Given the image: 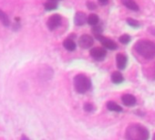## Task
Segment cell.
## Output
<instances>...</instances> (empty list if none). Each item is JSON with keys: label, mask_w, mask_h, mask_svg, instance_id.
Wrapping results in <instances>:
<instances>
[{"label": "cell", "mask_w": 155, "mask_h": 140, "mask_svg": "<svg viewBox=\"0 0 155 140\" xmlns=\"http://www.w3.org/2000/svg\"><path fill=\"white\" fill-rule=\"evenodd\" d=\"M125 136L127 140H148L149 131L143 125L134 124L127 128Z\"/></svg>", "instance_id": "obj_1"}, {"label": "cell", "mask_w": 155, "mask_h": 140, "mask_svg": "<svg viewBox=\"0 0 155 140\" xmlns=\"http://www.w3.org/2000/svg\"><path fill=\"white\" fill-rule=\"evenodd\" d=\"M135 50L143 58L150 60L155 57V43L150 40H140L135 44Z\"/></svg>", "instance_id": "obj_2"}, {"label": "cell", "mask_w": 155, "mask_h": 140, "mask_svg": "<svg viewBox=\"0 0 155 140\" xmlns=\"http://www.w3.org/2000/svg\"><path fill=\"white\" fill-rule=\"evenodd\" d=\"M91 80L84 74H78L74 78V86L78 93L85 94L91 88Z\"/></svg>", "instance_id": "obj_3"}, {"label": "cell", "mask_w": 155, "mask_h": 140, "mask_svg": "<svg viewBox=\"0 0 155 140\" xmlns=\"http://www.w3.org/2000/svg\"><path fill=\"white\" fill-rule=\"evenodd\" d=\"M95 37H96V39H97L100 42H101V44H102L105 48H107V49H109V50H116V49L118 48L117 44H116L113 40H111V39H108V38L102 36L101 34V35H97V36H95Z\"/></svg>", "instance_id": "obj_4"}, {"label": "cell", "mask_w": 155, "mask_h": 140, "mask_svg": "<svg viewBox=\"0 0 155 140\" xmlns=\"http://www.w3.org/2000/svg\"><path fill=\"white\" fill-rule=\"evenodd\" d=\"M61 20H62L61 17L59 15H58V14H55V15L51 16L48 19V23H47L48 24V28L50 30H54V29H58L60 26V24H61Z\"/></svg>", "instance_id": "obj_5"}, {"label": "cell", "mask_w": 155, "mask_h": 140, "mask_svg": "<svg viewBox=\"0 0 155 140\" xmlns=\"http://www.w3.org/2000/svg\"><path fill=\"white\" fill-rule=\"evenodd\" d=\"M94 44V39L90 35H82L79 39V45L82 49H90Z\"/></svg>", "instance_id": "obj_6"}, {"label": "cell", "mask_w": 155, "mask_h": 140, "mask_svg": "<svg viewBox=\"0 0 155 140\" xmlns=\"http://www.w3.org/2000/svg\"><path fill=\"white\" fill-rule=\"evenodd\" d=\"M106 54H107V51L103 48H93L91 50V55L92 56V58H94L95 60H103L105 58Z\"/></svg>", "instance_id": "obj_7"}, {"label": "cell", "mask_w": 155, "mask_h": 140, "mask_svg": "<svg viewBox=\"0 0 155 140\" xmlns=\"http://www.w3.org/2000/svg\"><path fill=\"white\" fill-rule=\"evenodd\" d=\"M88 21V17L83 12H77L74 17V23L77 26H83Z\"/></svg>", "instance_id": "obj_8"}, {"label": "cell", "mask_w": 155, "mask_h": 140, "mask_svg": "<svg viewBox=\"0 0 155 140\" xmlns=\"http://www.w3.org/2000/svg\"><path fill=\"white\" fill-rule=\"evenodd\" d=\"M116 64H117V67L120 70H124L126 65H127V57L122 53L117 54V56H116Z\"/></svg>", "instance_id": "obj_9"}, {"label": "cell", "mask_w": 155, "mask_h": 140, "mask_svg": "<svg viewBox=\"0 0 155 140\" xmlns=\"http://www.w3.org/2000/svg\"><path fill=\"white\" fill-rule=\"evenodd\" d=\"M121 100H122L123 104H125L127 106H132L136 104V98L132 94H124L121 97Z\"/></svg>", "instance_id": "obj_10"}, {"label": "cell", "mask_w": 155, "mask_h": 140, "mask_svg": "<svg viewBox=\"0 0 155 140\" xmlns=\"http://www.w3.org/2000/svg\"><path fill=\"white\" fill-rule=\"evenodd\" d=\"M121 3L124 7H126L127 9L130 10H133V11L139 10V6L137 5V3L134 0H121Z\"/></svg>", "instance_id": "obj_11"}, {"label": "cell", "mask_w": 155, "mask_h": 140, "mask_svg": "<svg viewBox=\"0 0 155 140\" xmlns=\"http://www.w3.org/2000/svg\"><path fill=\"white\" fill-rule=\"evenodd\" d=\"M59 2V0H48L45 3V9L48 11L54 10L58 8V3Z\"/></svg>", "instance_id": "obj_12"}, {"label": "cell", "mask_w": 155, "mask_h": 140, "mask_svg": "<svg viewBox=\"0 0 155 140\" xmlns=\"http://www.w3.org/2000/svg\"><path fill=\"white\" fill-rule=\"evenodd\" d=\"M63 46L68 51H73L76 50V43L71 39H66L63 42Z\"/></svg>", "instance_id": "obj_13"}, {"label": "cell", "mask_w": 155, "mask_h": 140, "mask_svg": "<svg viewBox=\"0 0 155 140\" xmlns=\"http://www.w3.org/2000/svg\"><path fill=\"white\" fill-rule=\"evenodd\" d=\"M107 108L110 110V111H112V112H117V113H120L122 111V108L120 107V105H119L118 104H116L115 102H108L107 104Z\"/></svg>", "instance_id": "obj_14"}, {"label": "cell", "mask_w": 155, "mask_h": 140, "mask_svg": "<svg viewBox=\"0 0 155 140\" xmlns=\"http://www.w3.org/2000/svg\"><path fill=\"white\" fill-rule=\"evenodd\" d=\"M111 80L114 84H121L123 81H124V78L122 76V74L119 72H114L111 75Z\"/></svg>", "instance_id": "obj_15"}, {"label": "cell", "mask_w": 155, "mask_h": 140, "mask_svg": "<svg viewBox=\"0 0 155 140\" xmlns=\"http://www.w3.org/2000/svg\"><path fill=\"white\" fill-rule=\"evenodd\" d=\"M0 21H1L2 24L6 27H8L10 25V20H9L8 15L5 12H3L1 9H0Z\"/></svg>", "instance_id": "obj_16"}, {"label": "cell", "mask_w": 155, "mask_h": 140, "mask_svg": "<svg viewBox=\"0 0 155 140\" xmlns=\"http://www.w3.org/2000/svg\"><path fill=\"white\" fill-rule=\"evenodd\" d=\"M99 20H100V19H99V17H98L96 14H91V15L88 17V21H87V23L90 24V25H91V26H95V25H98Z\"/></svg>", "instance_id": "obj_17"}, {"label": "cell", "mask_w": 155, "mask_h": 140, "mask_svg": "<svg viewBox=\"0 0 155 140\" xmlns=\"http://www.w3.org/2000/svg\"><path fill=\"white\" fill-rule=\"evenodd\" d=\"M120 42L121 43V44H128L130 41V37L128 35V34H124V35H122V36H120Z\"/></svg>", "instance_id": "obj_18"}, {"label": "cell", "mask_w": 155, "mask_h": 140, "mask_svg": "<svg viewBox=\"0 0 155 140\" xmlns=\"http://www.w3.org/2000/svg\"><path fill=\"white\" fill-rule=\"evenodd\" d=\"M127 23H128L130 27H132V28H139V27H140V23H139L137 20L133 19H127Z\"/></svg>", "instance_id": "obj_19"}, {"label": "cell", "mask_w": 155, "mask_h": 140, "mask_svg": "<svg viewBox=\"0 0 155 140\" xmlns=\"http://www.w3.org/2000/svg\"><path fill=\"white\" fill-rule=\"evenodd\" d=\"M92 31H93V33H94L95 36L101 35V32H102V28H101V26H100V25H95V26H93Z\"/></svg>", "instance_id": "obj_20"}, {"label": "cell", "mask_w": 155, "mask_h": 140, "mask_svg": "<svg viewBox=\"0 0 155 140\" xmlns=\"http://www.w3.org/2000/svg\"><path fill=\"white\" fill-rule=\"evenodd\" d=\"M87 8H88L89 9H91V10H94V9L97 8V6H96L95 3H93L92 1H88V2H87Z\"/></svg>", "instance_id": "obj_21"}, {"label": "cell", "mask_w": 155, "mask_h": 140, "mask_svg": "<svg viewBox=\"0 0 155 140\" xmlns=\"http://www.w3.org/2000/svg\"><path fill=\"white\" fill-rule=\"evenodd\" d=\"M84 110L86 111V112H91V111H93V105L91 104H86L85 105H84Z\"/></svg>", "instance_id": "obj_22"}, {"label": "cell", "mask_w": 155, "mask_h": 140, "mask_svg": "<svg viewBox=\"0 0 155 140\" xmlns=\"http://www.w3.org/2000/svg\"><path fill=\"white\" fill-rule=\"evenodd\" d=\"M99 2L101 3V5H102V6H105V5H107V4H108L109 0H99Z\"/></svg>", "instance_id": "obj_23"}, {"label": "cell", "mask_w": 155, "mask_h": 140, "mask_svg": "<svg viewBox=\"0 0 155 140\" xmlns=\"http://www.w3.org/2000/svg\"><path fill=\"white\" fill-rule=\"evenodd\" d=\"M20 140H29V139H28V138L27 136H25V135H23V136L21 137V139H20Z\"/></svg>", "instance_id": "obj_24"}, {"label": "cell", "mask_w": 155, "mask_h": 140, "mask_svg": "<svg viewBox=\"0 0 155 140\" xmlns=\"http://www.w3.org/2000/svg\"><path fill=\"white\" fill-rule=\"evenodd\" d=\"M152 140H155V134H154V135H153V139Z\"/></svg>", "instance_id": "obj_25"}]
</instances>
